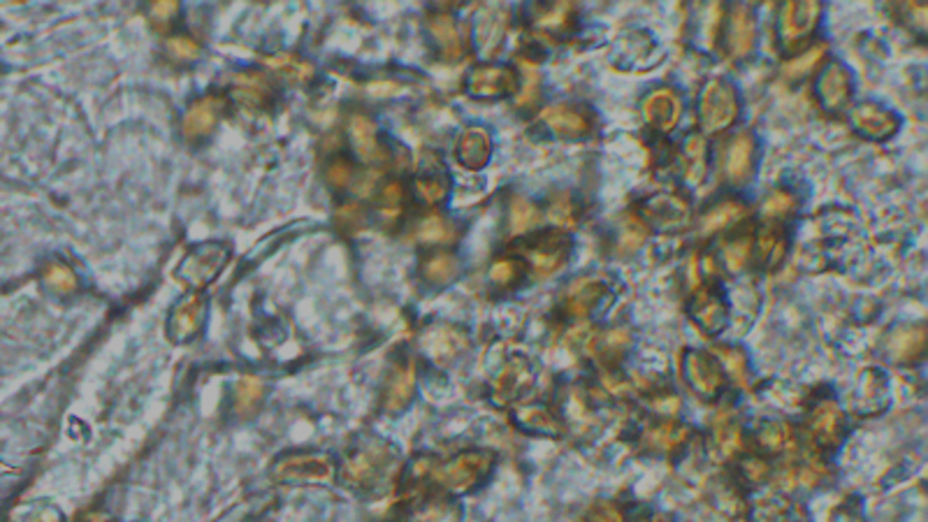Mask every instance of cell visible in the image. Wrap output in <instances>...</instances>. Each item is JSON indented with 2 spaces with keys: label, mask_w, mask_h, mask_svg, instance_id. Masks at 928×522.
I'll return each mask as SVG.
<instances>
[{
  "label": "cell",
  "mask_w": 928,
  "mask_h": 522,
  "mask_svg": "<svg viewBox=\"0 0 928 522\" xmlns=\"http://www.w3.org/2000/svg\"><path fill=\"white\" fill-rule=\"evenodd\" d=\"M509 254L518 256L527 267V275L553 277L574 254V239L567 231L543 228L527 233L509 246Z\"/></svg>",
  "instance_id": "cell-1"
},
{
  "label": "cell",
  "mask_w": 928,
  "mask_h": 522,
  "mask_svg": "<svg viewBox=\"0 0 928 522\" xmlns=\"http://www.w3.org/2000/svg\"><path fill=\"white\" fill-rule=\"evenodd\" d=\"M743 117V98L729 77H711L698 90L696 119L701 135H727Z\"/></svg>",
  "instance_id": "cell-2"
},
{
  "label": "cell",
  "mask_w": 928,
  "mask_h": 522,
  "mask_svg": "<svg viewBox=\"0 0 928 522\" xmlns=\"http://www.w3.org/2000/svg\"><path fill=\"white\" fill-rule=\"evenodd\" d=\"M761 161V145L753 130H732L713 153V166L719 170L724 184L732 191H743L753 184Z\"/></svg>",
  "instance_id": "cell-3"
},
{
  "label": "cell",
  "mask_w": 928,
  "mask_h": 522,
  "mask_svg": "<svg viewBox=\"0 0 928 522\" xmlns=\"http://www.w3.org/2000/svg\"><path fill=\"white\" fill-rule=\"evenodd\" d=\"M534 130L543 138L562 142H585L597 135L599 117L595 107L578 100H559L543 107L536 119Z\"/></svg>",
  "instance_id": "cell-4"
},
{
  "label": "cell",
  "mask_w": 928,
  "mask_h": 522,
  "mask_svg": "<svg viewBox=\"0 0 928 522\" xmlns=\"http://www.w3.org/2000/svg\"><path fill=\"white\" fill-rule=\"evenodd\" d=\"M494 467V456L488 450H465L460 456L450 458L437 467L418 469V481L439 483L448 492H471L479 488Z\"/></svg>",
  "instance_id": "cell-5"
},
{
  "label": "cell",
  "mask_w": 928,
  "mask_h": 522,
  "mask_svg": "<svg viewBox=\"0 0 928 522\" xmlns=\"http://www.w3.org/2000/svg\"><path fill=\"white\" fill-rule=\"evenodd\" d=\"M578 17L574 3H532L525 10V31L534 54L546 50V44L572 40L580 26Z\"/></svg>",
  "instance_id": "cell-6"
},
{
  "label": "cell",
  "mask_w": 928,
  "mask_h": 522,
  "mask_svg": "<svg viewBox=\"0 0 928 522\" xmlns=\"http://www.w3.org/2000/svg\"><path fill=\"white\" fill-rule=\"evenodd\" d=\"M824 8L820 3H785L778 12V42L782 52L794 58L812 47L820 31Z\"/></svg>",
  "instance_id": "cell-7"
},
{
  "label": "cell",
  "mask_w": 928,
  "mask_h": 522,
  "mask_svg": "<svg viewBox=\"0 0 928 522\" xmlns=\"http://www.w3.org/2000/svg\"><path fill=\"white\" fill-rule=\"evenodd\" d=\"M465 90L473 100H506L523 90V77L515 65L492 58L471 67L465 79Z\"/></svg>",
  "instance_id": "cell-8"
},
{
  "label": "cell",
  "mask_w": 928,
  "mask_h": 522,
  "mask_svg": "<svg viewBox=\"0 0 928 522\" xmlns=\"http://www.w3.org/2000/svg\"><path fill=\"white\" fill-rule=\"evenodd\" d=\"M757 31L755 8L734 3L722 8L715 38L722 54H727L732 61H745L757 50Z\"/></svg>",
  "instance_id": "cell-9"
},
{
  "label": "cell",
  "mask_w": 928,
  "mask_h": 522,
  "mask_svg": "<svg viewBox=\"0 0 928 522\" xmlns=\"http://www.w3.org/2000/svg\"><path fill=\"white\" fill-rule=\"evenodd\" d=\"M806 435L820 452L839 450L847 435L845 414L833 395H814L806 408Z\"/></svg>",
  "instance_id": "cell-10"
},
{
  "label": "cell",
  "mask_w": 928,
  "mask_h": 522,
  "mask_svg": "<svg viewBox=\"0 0 928 522\" xmlns=\"http://www.w3.org/2000/svg\"><path fill=\"white\" fill-rule=\"evenodd\" d=\"M637 210V216L646 223V228H654L662 233L683 231L692 219L690 198L687 193L678 189L650 193L639 202Z\"/></svg>",
  "instance_id": "cell-11"
},
{
  "label": "cell",
  "mask_w": 928,
  "mask_h": 522,
  "mask_svg": "<svg viewBox=\"0 0 928 522\" xmlns=\"http://www.w3.org/2000/svg\"><path fill=\"white\" fill-rule=\"evenodd\" d=\"M666 166L683 187H698L713 168V153L708 140L701 132L687 135V138L671 147L666 156Z\"/></svg>",
  "instance_id": "cell-12"
},
{
  "label": "cell",
  "mask_w": 928,
  "mask_h": 522,
  "mask_svg": "<svg viewBox=\"0 0 928 522\" xmlns=\"http://www.w3.org/2000/svg\"><path fill=\"white\" fill-rule=\"evenodd\" d=\"M641 115L654 135H671L685 117V96L673 84H654L641 100Z\"/></svg>",
  "instance_id": "cell-13"
},
{
  "label": "cell",
  "mask_w": 928,
  "mask_h": 522,
  "mask_svg": "<svg viewBox=\"0 0 928 522\" xmlns=\"http://www.w3.org/2000/svg\"><path fill=\"white\" fill-rule=\"evenodd\" d=\"M662 61V44L646 29H625L610 52V63L620 71L643 73Z\"/></svg>",
  "instance_id": "cell-14"
},
{
  "label": "cell",
  "mask_w": 928,
  "mask_h": 522,
  "mask_svg": "<svg viewBox=\"0 0 928 522\" xmlns=\"http://www.w3.org/2000/svg\"><path fill=\"white\" fill-rule=\"evenodd\" d=\"M854 94L856 82L850 67L839 58H829L814 79V96L820 107L829 115H841L854 105Z\"/></svg>",
  "instance_id": "cell-15"
},
{
  "label": "cell",
  "mask_w": 928,
  "mask_h": 522,
  "mask_svg": "<svg viewBox=\"0 0 928 522\" xmlns=\"http://www.w3.org/2000/svg\"><path fill=\"white\" fill-rule=\"evenodd\" d=\"M393 469V450L383 444H367L353 450V456L344 465V481L355 488H374L383 481H388Z\"/></svg>",
  "instance_id": "cell-16"
},
{
  "label": "cell",
  "mask_w": 928,
  "mask_h": 522,
  "mask_svg": "<svg viewBox=\"0 0 928 522\" xmlns=\"http://www.w3.org/2000/svg\"><path fill=\"white\" fill-rule=\"evenodd\" d=\"M228 256H231L228 246H223V244H216V242L198 244L186 254V258L181 260L177 275L181 281L189 284L198 292L205 286H210L221 275V269L225 267V263H228Z\"/></svg>",
  "instance_id": "cell-17"
},
{
  "label": "cell",
  "mask_w": 928,
  "mask_h": 522,
  "mask_svg": "<svg viewBox=\"0 0 928 522\" xmlns=\"http://www.w3.org/2000/svg\"><path fill=\"white\" fill-rule=\"evenodd\" d=\"M847 115H850V124H852L854 132L862 135V138H866L871 142L892 140L903 126V119L898 117V111L887 107V105L877 103V100L854 103L847 109Z\"/></svg>",
  "instance_id": "cell-18"
},
{
  "label": "cell",
  "mask_w": 928,
  "mask_h": 522,
  "mask_svg": "<svg viewBox=\"0 0 928 522\" xmlns=\"http://www.w3.org/2000/svg\"><path fill=\"white\" fill-rule=\"evenodd\" d=\"M334 462L326 452H290L275 465V479L284 483H326L334 479Z\"/></svg>",
  "instance_id": "cell-19"
},
{
  "label": "cell",
  "mask_w": 928,
  "mask_h": 522,
  "mask_svg": "<svg viewBox=\"0 0 928 522\" xmlns=\"http://www.w3.org/2000/svg\"><path fill=\"white\" fill-rule=\"evenodd\" d=\"M685 381L690 388L708 402L722 397L724 388H727V376H724V365L706 351H687L685 360Z\"/></svg>",
  "instance_id": "cell-20"
},
{
  "label": "cell",
  "mask_w": 928,
  "mask_h": 522,
  "mask_svg": "<svg viewBox=\"0 0 928 522\" xmlns=\"http://www.w3.org/2000/svg\"><path fill=\"white\" fill-rule=\"evenodd\" d=\"M614 298L616 292L608 281L585 277L574 281L564 295V311L569 316H580V319H595L614 305Z\"/></svg>",
  "instance_id": "cell-21"
},
{
  "label": "cell",
  "mask_w": 928,
  "mask_h": 522,
  "mask_svg": "<svg viewBox=\"0 0 928 522\" xmlns=\"http://www.w3.org/2000/svg\"><path fill=\"white\" fill-rule=\"evenodd\" d=\"M690 316L701 330L708 332L711 337H717L724 328H727V321H729L727 290L715 281L696 290L690 302Z\"/></svg>",
  "instance_id": "cell-22"
},
{
  "label": "cell",
  "mask_w": 928,
  "mask_h": 522,
  "mask_svg": "<svg viewBox=\"0 0 928 522\" xmlns=\"http://www.w3.org/2000/svg\"><path fill=\"white\" fill-rule=\"evenodd\" d=\"M425 29H427L429 42L435 44L437 54L444 61H460L465 56L469 38L458 24V19L450 12H433L427 17Z\"/></svg>",
  "instance_id": "cell-23"
},
{
  "label": "cell",
  "mask_w": 928,
  "mask_h": 522,
  "mask_svg": "<svg viewBox=\"0 0 928 522\" xmlns=\"http://www.w3.org/2000/svg\"><path fill=\"white\" fill-rule=\"evenodd\" d=\"M791 246V231L789 223L778 221H766L761 228L755 231V244H753V258L764 269H776L782 265V260L789 254Z\"/></svg>",
  "instance_id": "cell-24"
},
{
  "label": "cell",
  "mask_w": 928,
  "mask_h": 522,
  "mask_svg": "<svg viewBox=\"0 0 928 522\" xmlns=\"http://www.w3.org/2000/svg\"><path fill=\"white\" fill-rule=\"evenodd\" d=\"M506 29H509V12L490 6L483 8L473 21V29H471V42L473 47H477L479 54H483V61H492V56L502 50V44L506 40Z\"/></svg>",
  "instance_id": "cell-25"
},
{
  "label": "cell",
  "mask_w": 928,
  "mask_h": 522,
  "mask_svg": "<svg viewBox=\"0 0 928 522\" xmlns=\"http://www.w3.org/2000/svg\"><path fill=\"white\" fill-rule=\"evenodd\" d=\"M349 147L365 163H386L391 151L376 124L367 115H353L349 121Z\"/></svg>",
  "instance_id": "cell-26"
},
{
  "label": "cell",
  "mask_w": 928,
  "mask_h": 522,
  "mask_svg": "<svg viewBox=\"0 0 928 522\" xmlns=\"http://www.w3.org/2000/svg\"><path fill=\"white\" fill-rule=\"evenodd\" d=\"M412 195H416L427 207H437V204H444L448 200L450 174L437 156L425 158L423 166L418 168L412 184Z\"/></svg>",
  "instance_id": "cell-27"
},
{
  "label": "cell",
  "mask_w": 928,
  "mask_h": 522,
  "mask_svg": "<svg viewBox=\"0 0 928 522\" xmlns=\"http://www.w3.org/2000/svg\"><path fill=\"white\" fill-rule=\"evenodd\" d=\"M223 115V98L218 96H202L189 105L184 111V119H181V132L189 142H202L207 140L218 126V119Z\"/></svg>",
  "instance_id": "cell-28"
},
{
  "label": "cell",
  "mask_w": 928,
  "mask_h": 522,
  "mask_svg": "<svg viewBox=\"0 0 928 522\" xmlns=\"http://www.w3.org/2000/svg\"><path fill=\"white\" fill-rule=\"evenodd\" d=\"M492 135L486 126H467L456 140V158L465 170H483L492 158Z\"/></svg>",
  "instance_id": "cell-29"
},
{
  "label": "cell",
  "mask_w": 928,
  "mask_h": 522,
  "mask_svg": "<svg viewBox=\"0 0 928 522\" xmlns=\"http://www.w3.org/2000/svg\"><path fill=\"white\" fill-rule=\"evenodd\" d=\"M207 316V302L200 292L189 295V298L181 300L172 313H170V326L168 332L174 342H191L198 337L202 323H205Z\"/></svg>",
  "instance_id": "cell-30"
},
{
  "label": "cell",
  "mask_w": 928,
  "mask_h": 522,
  "mask_svg": "<svg viewBox=\"0 0 928 522\" xmlns=\"http://www.w3.org/2000/svg\"><path fill=\"white\" fill-rule=\"evenodd\" d=\"M532 383H534L532 362L527 358L513 355L504 362L502 372L497 374L494 393L502 400H515L518 395H523L527 388H532Z\"/></svg>",
  "instance_id": "cell-31"
},
{
  "label": "cell",
  "mask_w": 928,
  "mask_h": 522,
  "mask_svg": "<svg viewBox=\"0 0 928 522\" xmlns=\"http://www.w3.org/2000/svg\"><path fill=\"white\" fill-rule=\"evenodd\" d=\"M231 94L235 100L252 109H267L275 98V86L263 73H239L231 84Z\"/></svg>",
  "instance_id": "cell-32"
},
{
  "label": "cell",
  "mask_w": 928,
  "mask_h": 522,
  "mask_svg": "<svg viewBox=\"0 0 928 522\" xmlns=\"http://www.w3.org/2000/svg\"><path fill=\"white\" fill-rule=\"evenodd\" d=\"M745 214H748L745 202L736 200L734 195H727V198H719V200L708 204L704 214H701V225H704V233L727 231V228H734V225L743 223Z\"/></svg>",
  "instance_id": "cell-33"
},
{
  "label": "cell",
  "mask_w": 928,
  "mask_h": 522,
  "mask_svg": "<svg viewBox=\"0 0 928 522\" xmlns=\"http://www.w3.org/2000/svg\"><path fill=\"white\" fill-rule=\"evenodd\" d=\"M852 402L856 404L858 414L864 416H873V414H882L889 404V395H887V379L882 372L871 370L864 374L862 385H858L856 395L852 397Z\"/></svg>",
  "instance_id": "cell-34"
},
{
  "label": "cell",
  "mask_w": 928,
  "mask_h": 522,
  "mask_svg": "<svg viewBox=\"0 0 928 522\" xmlns=\"http://www.w3.org/2000/svg\"><path fill=\"white\" fill-rule=\"evenodd\" d=\"M460 258L448 248H433L420 260V277L433 286H448L460 275Z\"/></svg>",
  "instance_id": "cell-35"
},
{
  "label": "cell",
  "mask_w": 928,
  "mask_h": 522,
  "mask_svg": "<svg viewBox=\"0 0 928 522\" xmlns=\"http://www.w3.org/2000/svg\"><path fill=\"white\" fill-rule=\"evenodd\" d=\"M414 388H416L414 367L409 365V362H406V365H399L388 379L386 408H391V412H402V408L412 402Z\"/></svg>",
  "instance_id": "cell-36"
},
{
  "label": "cell",
  "mask_w": 928,
  "mask_h": 522,
  "mask_svg": "<svg viewBox=\"0 0 928 522\" xmlns=\"http://www.w3.org/2000/svg\"><path fill=\"white\" fill-rule=\"evenodd\" d=\"M799 210H801V198L791 189H774L761 204V214L766 216V221H778V223H789V219H794Z\"/></svg>",
  "instance_id": "cell-37"
},
{
  "label": "cell",
  "mask_w": 928,
  "mask_h": 522,
  "mask_svg": "<svg viewBox=\"0 0 928 522\" xmlns=\"http://www.w3.org/2000/svg\"><path fill=\"white\" fill-rule=\"evenodd\" d=\"M456 237L458 225L441 214H429L418 223V239L429 246L446 248Z\"/></svg>",
  "instance_id": "cell-38"
},
{
  "label": "cell",
  "mask_w": 928,
  "mask_h": 522,
  "mask_svg": "<svg viewBox=\"0 0 928 522\" xmlns=\"http://www.w3.org/2000/svg\"><path fill=\"white\" fill-rule=\"evenodd\" d=\"M527 277L530 275H527V267L523 265V260H520L513 254H509V252H506L504 258H497L490 265V281H492V286H497L500 290L515 288L520 281L527 279Z\"/></svg>",
  "instance_id": "cell-39"
},
{
  "label": "cell",
  "mask_w": 928,
  "mask_h": 522,
  "mask_svg": "<svg viewBox=\"0 0 928 522\" xmlns=\"http://www.w3.org/2000/svg\"><path fill=\"white\" fill-rule=\"evenodd\" d=\"M518 425L534 435H557L559 418L546 406H527L515 414Z\"/></svg>",
  "instance_id": "cell-40"
},
{
  "label": "cell",
  "mask_w": 928,
  "mask_h": 522,
  "mask_svg": "<svg viewBox=\"0 0 928 522\" xmlns=\"http://www.w3.org/2000/svg\"><path fill=\"white\" fill-rule=\"evenodd\" d=\"M580 202L572 195V193H557L553 195V200L546 204V214L553 221V228H572L580 221Z\"/></svg>",
  "instance_id": "cell-41"
},
{
  "label": "cell",
  "mask_w": 928,
  "mask_h": 522,
  "mask_svg": "<svg viewBox=\"0 0 928 522\" xmlns=\"http://www.w3.org/2000/svg\"><path fill=\"white\" fill-rule=\"evenodd\" d=\"M409 200H412V189H406V184H402L399 179H391L383 187H378V195H376L378 210L381 214H386L391 219L399 216L406 204H409Z\"/></svg>",
  "instance_id": "cell-42"
},
{
  "label": "cell",
  "mask_w": 928,
  "mask_h": 522,
  "mask_svg": "<svg viewBox=\"0 0 928 522\" xmlns=\"http://www.w3.org/2000/svg\"><path fill=\"white\" fill-rule=\"evenodd\" d=\"M462 347V337L448 328H437L425 337V351L437 360H450Z\"/></svg>",
  "instance_id": "cell-43"
},
{
  "label": "cell",
  "mask_w": 928,
  "mask_h": 522,
  "mask_svg": "<svg viewBox=\"0 0 928 522\" xmlns=\"http://www.w3.org/2000/svg\"><path fill=\"white\" fill-rule=\"evenodd\" d=\"M265 63L269 65V71H271V73L284 75V77H288V79H298V82L309 79V77H311V73H313L311 63H307V61H302V58H296V56H271V58H267Z\"/></svg>",
  "instance_id": "cell-44"
},
{
  "label": "cell",
  "mask_w": 928,
  "mask_h": 522,
  "mask_svg": "<svg viewBox=\"0 0 928 522\" xmlns=\"http://www.w3.org/2000/svg\"><path fill=\"white\" fill-rule=\"evenodd\" d=\"M326 179H328V184H330V187H334V189H344V187H349L351 181L355 179L353 163L349 161L346 156H332V158H330V163H328V168H326Z\"/></svg>",
  "instance_id": "cell-45"
},
{
  "label": "cell",
  "mask_w": 928,
  "mask_h": 522,
  "mask_svg": "<svg viewBox=\"0 0 928 522\" xmlns=\"http://www.w3.org/2000/svg\"><path fill=\"white\" fill-rule=\"evenodd\" d=\"M334 223L339 225V228H344L346 233H353V231H360L362 225L367 223V212H365V207H362V204L349 202V204H342V207L337 210Z\"/></svg>",
  "instance_id": "cell-46"
},
{
  "label": "cell",
  "mask_w": 928,
  "mask_h": 522,
  "mask_svg": "<svg viewBox=\"0 0 928 522\" xmlns=\"http://www.w3.org/2000/svg\"><path fill=\"white\" fill-rule=\"evenodd\" d=\"M166 52L179 63H189L200 56V44L189 35H174L166 42Z\"/></svg>",
  "instance_id": "cell-47"
},
{
  "label": "cell",
  "mask_w": 928,
  "mask_h": 522,
  "mask_svg": "<svg viewBox=\"0 0 928 522\" xmlns=\"http://www.w3.org/2000/svg\"><path fill=\"white\" fill-rule=\"evenodd\" d=\"M263 397V388L260 383L254 379H244L237 388V406L239 412H252L256 406V402Z\"/></svg>",
  "instance_id": "cell-48"
},
{
  "label": "cell",
  "mask_w": 928,
  "mask_h": 522,
  "mask_svg": "<svg viewBox=\"0 0 928 522\" xmlns=\"http://www.w3.org/2000/svg\"><path fill=\"white\" fill-rule=\"evenodd\" d=\"M153 24H161L163 29L172 24V19L179 14V6L177 3H153L149 10Z\"/></svg>",
  "instance_id": "cell-49"
},
{
  "label": "cell",
  "mask_w": 928,
  "mask_h": 522,
  "mask_svg": "<svg viewBox=\"0 0 928 522\" xmlns=\"http://www.w3.org/2000/svg\"><path fill=\"white\" fill-rule=\"evenodd\" d=\"M50 279H52V286H56L61 290H73L75 284H77L75 275L65 265H54L52 271H50Z\"/></svg>",
  "instance_id": "cell-50"
},
{
  "label": "cell",
  "mask_w": 928,
  "mask_h": 522,
  "mask_svg": "<svg viewBox=\"0 0 928 522\" xmlns=\"http://www.w3.org/2000/svg\"><path fill=\"white\" fill-rule=\"evenodd\" d=\"M833 522H866V520H864L862 509L854 507V502H847L833 513Z\"/></svg>",
  "instance_id": "cell-51"
}]
</instances>
